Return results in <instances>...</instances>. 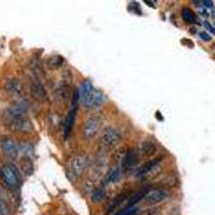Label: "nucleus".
<instances>
[{
  "mask_svg": "<svg viewBox=\"0 0 215 215\" xmlns=\"http://www.w3.org/2000/svg\"><path fill=\"white\" fill-rule=\"evenodd\" d=\"M0 145L2 153L6 157L10 159H15L18 155V148L14 140H12L9 137H2L0 139Z\"/></svg>",
  "mask_w": 215,
  "mask_h": 215,
  "instance_id": "7",
  "label": "nucleus"
},
{
  "mask_svg": "<svg viewBox=\"0 0 215 215\" xmlns=\"http://www.w3.org/2000/svg\"><path fill=\"white\" fill-rule=\"evenodd\" d=\"M199 35H200V38L203 40V41H210V40H211V35H209V33H207V32H205V31L200 32Z\"/></svg>",
  "mask_w": 215,
  "mask_h": 215,
  "instance_id": "29",
  "label": "nucleus"
},
{
  "mask_svg": "<svg viewBox=\"0 0 215 215\" xmlns=\"http://www.w3.org/2000/svg\"><path fill=\"white\" fill-rule=\"evenodd\" d=\"M169 197V191L165 188H156L152 189L145 196V202L148 205H157L161 201L166 200Z\"/></svg>",
  "mask_w": 215,
  "mask_h": 215,
  "instance_id": "9",
  "label": "nucleus"
},
{
  "mask_svg": "<svg viewBox=\"0 0 215 215\" xmlns=\"http://www.w3.org/2000/svg\"><path fill=\"white\" fill-rule=\"evenodd\" d=\"M106 196V191L103 189V188H96L94 191H92V195H90V198H92V200L94 202H99V201H101Z\"/></svg>",
  "mask_w": 215,
  "mask_h": 215,
  "instance_id": "23",
  "label": "nucleus"
},
{
  "mask_svg": "<svg viewBox=\"0 0 215 215\" xmlns=\"http://www.w3.org/2000/svg\"><path fill=\"white\" fill-rule=\"evenodd\" d=\"M148 191H148V189H142V191L136 193V194L129 199V201H128V207H134L136 203L140 202V200H142L143 198H145V196H146V194H148Z\"/></svg>",
  "mask_w": 215,
  "mask_h": 215,
  "instance_id": "22",
  "label": "nucleus"
},
{
  "mask_svg": "<svg viewBox=\"0 0 215 215\" xmlns=\"http://www.w3.org/2000/svg\"><path fill=\"white\" fill-rule=\"evenodd\" d=\"M22 168H23L24 173L26 175L31 174L32 170H33V166H32V162L29 159V157H26V158H24L22 160Z\"/></svg>",
  "mask_w": 215,
  "mask_h": 215,
  "instance_id": "24",
  "label": "nucleus"
},
{
  "mask_svg": "<svg viewBox=\"0 0 215 215\" xmlns=\"http://www.w3.org/2000/svg\"><path fill=\"white\" fill-rule=\"evenodd\" d=\"M88 165V157L83 153L77 154L71 159L70 165L67 169V175L69 180L74 182L83 174Z\"/></svg>",
  "mask_w": 215,
  "mask_h": 215,
  "instance_id": "4",
  "label": "nucleus"
},
{
  "mask_svg": "<svg viewBox=\"0 0 215 215\" xmlns=\"http://www.w3.org/2000/svg\"><path fill=\"white\" fill-rule=\"evenodd\" d=\"M64 64V58L60 56V55H52L46 59V67L51 69V70H55L58 69L63 66Z\"/></svg>",
  "mask_w": 215,
  "mask_h": 215,
  "instance_id": "19",
  "label": "nucleus"
},
{
  "mask_svg": "<svg viewBox=\"0 0 215 215\" xmlns=\"http://www.w3.org/2000/svg\"><path fill=\"white\" fill-rule=\"evenodd\" d=\"M122 169L120 167H113L112 169L110 170L109 172L106 173V179H104V182L106 184L109 183H116L117 181L120 180L122 177Z\"/></svg>",
  "mask_w": 215,
  "mask_h": 215,
  "instance_id": "17",
  "label": "nucleus"
},
{
  "mask_svg": "<svg viewBox=\"0 0 215 215\" xmlns=\"http://www.w3.org/2000/svg\"><path fill=\"white\" fill-rule=\"evenodd\" d=\"M137 212H138V209L136 207H127L125 210H123L120 213H117L116 215H136Z\"/></svg>",
  "mask_w": 215,
  "mask_h": 215,
  "instance_id": "26",
  "label": "nucleus"
},
{
  "mask_svg": "<svg viewBox=\"0 0 215 215\" xmlns=\"http://www.w3.org/2000/svg\"><path fill=\"white\" fill-rule=\"evenodd\" d=\"M0 215H2V214H1V213H0Z\"/></svg>",
  "mask_w": 215,
  "mask_h": 215,
  "instance_id": "31",
  "label": "nucleus"
},
{
  "mask_svg": "<svg viewBox=\"0 0 215 215\" xmlns=\"http://www.w3.org/2000/svg\"><path fill=\"white\" fill-rule=\"evenodd\" d=\"M160 162V158H156V159H151L146 161L145 164H143L140 168H138V170L136 171V176L137 177H140V176H144L146 174H148L150 172L154 171L155 169L158 168V165Z\"/></svg>",
  "mask_w": 215,
  "mask_h": 215,
  "instance_id": "15",
  "label": "nucleus"
},
{
  "mask_svg": "<svg viewBox=\"0 0 215 215\" xmlns=\"http://www.w3.org/2000/svg\"><path fill=\"white\" fill-rule=\"evenodd\" d=\"M29 109V104L27 101L23 99H18L11 106L3 110L2 112V120L6 124L10 123L12 120H16L18 117H23L26 115V113Z\"/></svg>",
  "mask_w": 215,
  "mask_h": 215,
  "instance_id": "2",
  "label": "nucleus"
},
{
  "mask_svg": "<svg viewBox=\"0 0 215 215\" xmlns=\"http://www.w3.org/2000/svg\"><path fill=\"white\" fill-rule=\"evenodd\" d=\"M182 17H183L184 22L187 24H194L197 21V17L193 11L189 8H183L182 9Z\"/></svg>",
  "mask_w": 215,
  "mask_h": 215,
  "instance_id": "21",
  "label": "nucleus"
},
{
  "mask_svg": "<svg viewBox=\"0 0 215 215\" xmlns=\"http://www.w3.org/2000/svg\"><path fill=\"white\" fill-rule=\"evenodd\" d=\"M7 126H9L12 130L18 131V132H29V131L32 130L31 122H30L26 116L18 117L16 120H12L10 123H8Z\"/></svg>",
  "mask_w": 215,
  "mask_h": 215,
  "instance_id": "11",
  "label": "nucleus"
},
{
  "mask_svg": "<svg viewBox=\"0 0 215 215\" xmlns=\"http://www.w3.org/2000/svg\"><path fill=\"white\" fill-rule=\"evenodd\" d=\"M80 101V95H79V90L75 89L73 93V97H72V102H71V109L68 113V116L66 118V123H65V130L64 136L67 139L71 132V129L73 127V123L75 120V115H77V110H78V104Z\"/></svg>",
  "mask_w": 215,
  "mask_h": 215,
  "instance_id": "6",
  "label": "nucleus"
},
{
  "mask_svg": "<svg viewBox=\"0 0 215 215\" xmlns=\"http://www.w3.org/2000/svg\"><path fill=\"white\" fill-rule=\"evenodd\" d=\"M102 126V118L99 115H92L83 124V129H82V134L85 140H93L97 137L99 131L101 129Z\"/></svg>",
  "mask_w": 215,
  "mask_h": 215,
  "instance_id": "5",
  "label": "nucleus"
},
{
  "mask_svg": "<svg viewBox=\"0 0 215 215\" xmlns=\"http://www.w3.org/2000/svg\"><path fill=\"white\" fill-rule=\"evenodd\" d=\"M54 97L57 102H66L70 97V87L67 82H61L54 92Z\"/></svg>",
  "mask_w": 215,
  "mask_h": 215,
  "instance_id": "13",
  "label": "nucleus"
},
{
  "mask_svg": "<svg viewBox=\"0 0 215 215\" xmlns=\"http://www.w3.org/2000/svg\"><path fill=\"white\" fill-rule=\"evenodd\" d=\"M139 160V154L134 150H129L126 152V154L122 158V164H120V169L122 172H128L131 169H134V166L138 164Z\"/></svg>",
  "mask_w": 215,
  "mask_h": 215,
  "instance_id": "8",
  "label": "nucleus"
},
{
  "mask_svg": "<svg viewBox=\"0 0 215 215\" xmlns=\"http://www.w3.org/2000/svg\"><path fill=\"white\" fill-rule=\"evenodd\" d=\"M19 150H21L27 157L32 155V153H33V148H32V145L30 144V143H28V142H22L21 144H19Z\"/></svg>",
  "mask_w": 215,
  "mask_h": 215,
  "instance_id": "25",
  "label": "nucleus"
},
{
  "mask_svg": "<svg viewBox=\"0 0 215 215\" xmlns=\"http://www.w3.org/2000/svg\"><path fill=\"white\" fill-rule=\"evenodd\" d=\"M30 93L33 98L39 102H45L47 99V94L43 84L38 80H33L30 84Z\"/></svg>",
  "mask_w": 215,
  "mask_h": 215,
  "instance_id": "12",
  "label": "nucleus"
},
{
  "mask_svg": "<svg viewBox=\"0 0 215 215\" xmlns=\"http://www.w3.org/2000/svg\"><path fill=\"white\" fill-rule=\"evenodd\" d=\"M126 197H127V194L126 193H122V194H120L118 196H116L115 198H113L112 200L109 202V205H108V209H106V213H111V212H113L115 209L118 207V205L122 203V202H124L125 201V199H126Z\"/></svg>",
  "mask_w": 215,
  "mask_h": 215,
  "instance_id": "20",
  "label": "nucleus"
},
{
  "mask_svg": "<svg viewBox=\"0 0 215 215\" xmlns=\"http://www.w3.org/2000/svg\"><path fill=\"white\" fill-rule=\"evenodd\" d=\"M157 153V146L154 142L150 140H144L139 144L138 148V154L143 156V157H152Z\"/></svg>",
  "mask_w": 215,
  "mask_h": 215,
  "instance_id": "14",
  "label": "nucleus"
},
{
  "mask_svg": "<svg viewBox=\"0 0 215 215\" xmlns=\"http://www.w3.org/2000/svg\"><path fill=\"white\" fill-rule=\"evenodd\" d=\"M4 89L7 90L9 94L11 95H15L18 96L23 94V90H24V86H23V83H22L19 80L17 79H10L6 82L4 84Z\"/></svg>",
  "mask_w": 215,
  "mask_h": 215,
  "instance_id": "16",
  "label": "nucleus"
},
{
  "mask_svg": "<svg viewBox=\"0 0 215 215\" xmlns=\"http://www.w3.org/2000/svg\"><path fill=\"white\" fill-rule=\"evenodd\" d=\"M93 89H94V88H93L92 82L90 81L86 80V81H84L82 83L80 88H79V95H80V101H81V102H83L85 99L90 95V93L93 92Z\"/></svg>",
  "mask_w": 215,
  "mask_h": 215,
  "instance_id": "18",
  "label": "nucleus"
},
{
  "mask_svg": "<svg viewBox=\"0 0 215 215\" xmlns=\"http://www.w3.org/2000/svg\"><path fill=\"white\" fill-rule=\"evenodd\" d=\"M0 177L9 188H17L21 184V173L17 167L11 162H6L0 167Z\"/></svg>",
  "mask_w": 215,
  "mask_h": 215,
  "instance_id": "1",
  "label": "nucleus"
},
{
  "mask_svg": "<svg viewBox=\"0 0 215 215\" xmlns=\"http://www.w3.org/2000/svg\"><path fill=\"white\" fill-rule=\"evenodd\" d=\"M0 213L2 215H7L8 214V208L6 205V202L2 200V198L0 197Z\"/></svg>",
  "mask_w": 215,
  "mask_h": 215,
  "instance_id": "27",
  "label": "nucleus"
},
{
  "mask_svg": "<svg viewBox=\"0 0 215 215\" xmlns=\"http://www.w3.org/2000/svg\"><path fill=\"white\" fill-rule=\"evenodd\" d=\"M106 97L103 95V93L99 89H93L90 95L85 99L83 102H81L85 108H97L100 106L104 102Z\"/></svg>",
  "mask_w": 215,
  "mask_h": 215,
  "instance_id": "10",
  "label": "nucleus"
},
{
  "mask_svg": "<svg viewBox=\"0 0 215 215\" xmlns=\"http://www.w3.org/2000/svg\"><path fill=\"white\" fill-rule=\"evenodd\" d=\"M202 3H205V7H209V8L213 7V2H212V1H209V0H205V1H202Z\"/></svg>",
  "mask_w": 215,
  "mask_h": 215,
  "instance_id": "30",
  "label": "nucleus"
},
{
  "mask_svg": "<svg viewBox=\"0 0 215 215\" xmlns=\"http://www.w3.org/2000/svg\"><path fill=\"white\" fill-rule=\"evenodd\" d=\"M120 140H122V136H120V131L114 127L108 126L101 132V136L99 139V145L103 151H110V150L116 148L120 144Z\"/></svg>",
  "mask_w": 215,
  "mask_h": 215,
  "instance_id": "3",
  "label": "nucleus"
},
{
  "mask_svg": "<svg viewBox=\"0 0 215 215\" xmlns=\"http://www.w3.org/2000/svg\"><path fill=\"white\" fill-rule=\"evenodd\" d=\"M203 25H205V27L207 29H208L209 31L210 32H212V33H213V35H215V28L214 27H213V26H212L211 24H210V23H209V22H207L205 21V23H203Z\"/></svg>",
  "mask_w": 215,
  "mask_h": 215,
  "instance_id": "28",
  "label": "nucleus"
}]
</instances>
